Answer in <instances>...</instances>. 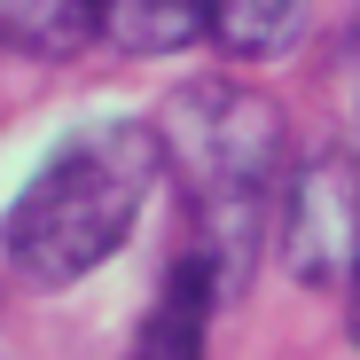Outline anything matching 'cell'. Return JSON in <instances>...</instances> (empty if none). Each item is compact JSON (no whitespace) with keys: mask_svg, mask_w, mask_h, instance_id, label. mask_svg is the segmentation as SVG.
Instances as JSON below:
<instances>
[{"mask_svg":"<svg viewBox=\"0 0 360 360\" xmlns=\"http://www.w3.org/2000/svg\"><path fill=\"white\" fill-rule=\"evenodd\" d=\"M172 172L157 126H94L55 149L32 188L8 212V266L39 290H71L86 282L110 251H126L134 219L149 212L157 180Z\"/></svg>","mask_w":360,"mask_h":360,"instance_id":"obj_1","label":"cell"},{"mask_svg":"<svg viewBox=\"0 0 360 360\" xmlns=\"http://www.w3.org/2000/svg\"><path fill=\"white\" fill-rule=\"evenodd\" d=\"M157 134H165V157L188 180V204H196L188 243L235 290L251 274L259 219H266L274 180H282V117L266 94H243V86H188Z\"/></svg>","mask_w":360,"mask_h":360,"instance_id":"obj_2","label":"cell"},{"mask_svg":"<svg viewBox=\"0 0 360 360\" xmlns=\"http://www.w3.org/2000/svg\"><path fill=\"white\" fill-rule=\"evenodd\" d=\"M282 251L297 282H337L360 266V165L321 149L282 188Z\"/></svg>","mask_w":360,"mask_h":360,"instance_id":"obj_3","label":"cell"},{"mask_svg":"<svg viewBox=\"0 0 360 360\" xmlns=\"http://www.w3.org/2000/svg\"><path fill=\"white\" fill-rule=\"evenodd\" d=\"M219 297H227V274L188 243V251L172 259V274H165V290H157V306L141 314L126 360H204V329H212V306H219Z\"/></svg>","mask_w":360,"mask_h":360,"instance_id":"obj_4","label":"cell"},{"mask_svg":"<svg viewBox=\"0 0 360 360\" xmlns=\"http://www.w3.org/2000/svg\"><path fill=\"white\" fill-rule=\"evenodd\" d=\"M102 39L126 55H180L212 39V0H94Z\"/></svg>","mask_w":360,"mask_h":360,"instance_id":"obj_5","label":"cell"},{"mask_svg":"<svg viewBox=\"0 0 360 360\" xmlns=\"http://www.w3.org/2000/svg\"><path fill=\"white\" fill-rule=\"evenodd\" d=\"M102 32L94 0H0V39L16 55H79L86 39Z\"/></svg>","mask_w":360,"mask_h":360,"instance_id":"obj_6","label":"cell"},{"mask_svg":"<svg viewBox=\"0 0 360 360\" xmlns=\"http://www.w3.org/2000/svg\"><path fill=\"white\" fill-rule=\"evenodd\" d=\"M297 16H306V0H212V39L235 63H266L297 39Z\"/></svg>","mask_w":360,"mask_h":360,"instance_id":"obj_7","label":"cell"},{"mask_svg":"<svg viewBox=\"0 0 360 360\" xmlns=\"http://www.w3.org/2000/svg\"><path fill=\"white\" fill-rule=\"evenodd\" d=\"M352 337H360V266H352Z\"/></svg>","mask_w":360,"mask_h":360,"instance_id":"obj_8","label":"cell"}]
</instances>
